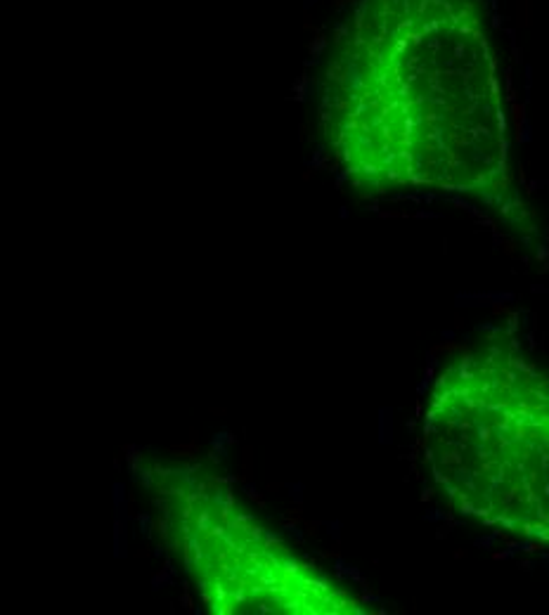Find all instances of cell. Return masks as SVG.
Here are the masks:
<instances>
[{
    "label": "cell",
    "instance_id": "6da1fadb",
    "mask_svg": "<svg viewBox=\"0 0 549 615\" xmlns=\"http://www.w3.org/2000/svg\"><path fill=\"white\" fill-rule=\"evenodd\" d=\"M317 128L357 194L464 196L542 246L483 0H353L324 54Z\"/></svg>",
    "mask_w": 549,
    "mask_h": 615
},
{
    "label": "cell",
    "instance_id": "7a4b0ae2",
    "mask_svg": "<svg viewBox=\"0 0 549 615\" xmlns=\"http://www.w3.org/2000/svg\"><path fill=\"white\" fill-rule=\"evenodd\" d=\"M421 454L459 516L549 549V369L518 338L493 331L438 369Z\"/></svg>",
    "mask_w": 549,
    "mask_h": 615
},
{
    "label": "cell",
    "instance_id": "3957f363",
    "mask_svg": "<svg viewBox=\"0 0 549 615\" xmlns=\"http://www.w3.org/2000/svg\"><path fill=\"white\" fill-rule=\"evenodd\" d=\"M154 528L213 615H365V599L303 559L201 462L130 457Z\"/></svg>",
    "mask_w": 549,
    "mask_h": 615
}]
</instances>
